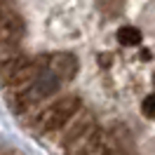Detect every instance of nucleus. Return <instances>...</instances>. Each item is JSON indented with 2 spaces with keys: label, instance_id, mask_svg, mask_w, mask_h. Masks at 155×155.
<instances>
[{
  "label": "nucleus",
  "instance_id": "obj_1",
  "mask_svg": "<svg viewBox=\"0 0 155 155\" xmlns=\"http://www.w3.org/2000/svg\"><path fill=\"white\" fill-rule=\"evenodd\" d=\"M80 110H82L80 97L78 94H64V97H54L47 106H38L35 110H31L21 122L33 134L47 136V134H54V132H61Z\"/></svg>",
  "mask_w": 155,
  "mask_h": 155
},
{
  "label": "nucleus",
  "instance_id": "obj_2",
  "mask_svg": "<svg viewBox=\"0 0 155 155\" xmlns=\"http://www.w3.org/2000/svg\"><path fill=\"white\" fill-rule=\"evenodd\" d=\"M97 129V120L94 115H89L85 110H80L71 122H68L61 132H59V148L64 150V155H68L71 150H75L92 132Z\"/></svg>",
  "mask_w": 155,
  "mask_h": 155
},
{
  "label": "nucleus",
  "instance_id": "obj_3",
  "mask_svg": "<svg viewBox=\"0 0 155 155\" xmlns=\"http://www.w3.org/2000/svg\"><path fill=\"white\" fill-rule=\"evenodd\" d=\"M45 64H47L54 73H57L64 82L78 73V59L73 54H64V52H54V54H42Z\"/></svg>",
  "mask_w": 155,
  "mask_h": 155
},
{
  "label": "nucleus",
  "instance_id": "obj_4",
  "mask_svg": "<svg viewBox=\"0 0 155 155\" xmlns=\"http://www.w3.org/2000/svg\"><path fill=\"white\" fill-rule=\"evenodd\" d=\"M117 42L122 47H136L141 42V31L136 28V26H122V28L117 31Z\"/></svg>",
  "mask_w": 155,
  "mask_h": 155
},
{
  "label": "nucleus",
  "instance_id": "obj_5",
  "mask_svg": "<svg viewBox=\"0 0 155 155\" xmlns=\"http://www.w3.org/2000/svg\"><path fill=\"white\" fill-rule=\"evenodd\" d=\"M141 110H143V117L148 120H155V94H148L141 104Z\"/></svg>",
  "mask_w": 155,
  "mask_h": 155
},
{
  "label": "nucleus",
  "instance_id": "obj_6",
  "mask_svg": "<svg viewBox=\"0 0 155 155\" xmlns=\"http://www.w3.org/2000/svg\"><path fill=\"white\" fill-rule=\"evenodd\" d=\"M97 61H99V66H101V68H108L110 64H113V57H110V54H99Z\"/></svg>",
  "mask_w": 155,
  "mask_h": 155
},
{
  "label": "nucleus",
  "instance_id": "obj_7",
  "mask_svg": "<svg viewBox=\"0 0 155 155\" xmlns=\"http://www.w3.org/2000/svg\"><path fill=\"white\" fill-rule=\"evenodd\" d=\"M153 82H155V78H153Z\"/></svg>",
  "mask_w": 155,
  "mask_h": 155
}]
</instances>
